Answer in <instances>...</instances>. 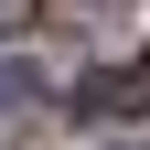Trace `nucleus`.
<instances>
[{"label":"nucleus","mask_w":150,"mask_h":150,"mask_svg":"<svg viewBox=\"0 0 150 150\" xmlns=\"http://www.w3.org/2000/svg\"><path fill=\"white\" fill-rule=\"evenodd\" d=\"M11 97H22V86H11V75H0V107H11Z\"/></svg>","instance_id":"nucleus-3"},{"label":"nucleus","mask_w":150,"mask_h":150,"mask_svg":"<svg viewBox=\"0 0 150 150\" xmlns=\"http://www.w3.org/2000/svg\"><path fill=\"white\" fill-rule=\"evenodd\" d=\"M32 11H43V0H0V32H32Z\"/></svg>","instance_id":"nucleus-2"},{"label":"nucleus","mask_w":150,"mask_h":150,"mask_svg":"<svg viewBox=\"0 0 150 150\" xmlns=\"http://www.w3.org/2000/svg\"><path fill=\"white\" fill-rule=\"evenodd\" d=\"M75 107H97V118H150V54H129V64L86 75V86H75Z\"/></svg>","instance_id":"nucleus-1"}]
</instances>
